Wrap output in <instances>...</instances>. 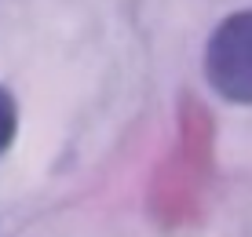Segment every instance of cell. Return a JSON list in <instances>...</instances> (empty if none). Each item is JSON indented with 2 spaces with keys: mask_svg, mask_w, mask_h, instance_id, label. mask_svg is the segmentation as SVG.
Returning <instances> with one entry per match:
<instances>
[{
  "mask_svg": "<svg viewBox=\"0 0 252 237\" xmlns=\"http://www.w3.org/2000/svg\"><path fill=\"white\" fill-rule=\"evenodd\" d=\"M205 77L220 99L252 106V7L230 11L205 44Z\"/></svg>",
  "mask_w": 252,
  "mask_h": 237,
  "instance_id": "obj_1",
  "label": "cell"
},
{
  "mask_svg": "<svg viewBox=\"0 0 252 237\" xmlns=\"http://www.w3.org/2000/svg\"><path fill=\"white\" fill-rule=\"evenodd\" d=\"M15 135H19V102L0 84V157L15 146Z\"/></svg>",
  "mask_w": 252,
  "mask_h": 237,
  "instance_id": "obj_2",
  "label": "cell"
}]
</instances>
